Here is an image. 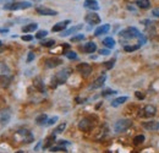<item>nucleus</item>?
<instances>
[{
	"label": "nucleus",
	"instance_id": "f257e3e1",
	"mask_svg": "<svg viewBox=\"0 0 159 153\" xmlns=\"http://www.w3.org/2000/svg\"><path fill=\"white\" fill-rule=\"evenodd\" d=\"M119 36H120V39H125V42L124 43H126V41L127 39H138V38L142 36V33H141L137 28H135V27H129V28H126V30H124V31H121L120 33H119ZM122 43V44H124Z\"/></svg>",
	"mask_w": 159,
	"mask_h": 153
},
{
	"label": "nucleus",
	"instance_id": "f03ea898",
	"mask_svg": "<svg viewBox=\"0 0 159 153\" xmlns=\"http://www.w3.org/2000/svg\"><path fill=\"white\" fill-rule=\"evenodd\" d=\"M70 73H71V70H70V69H64V70L57 72L54 77L51 79V86H53V87H57L58 85L65 83L66 80L69 79Z\"/></svg>",
	"mask_w": 159,
	"mask_h": 153
},
{
	"label": "nucleus",
	"instance_id": "7ed1b4c3",
	"mask_svg": "<svg viewBox=\"0 0 159 153\" xmlns=\"http://www.w3.org/2000/svg\"><path fill=\"white\" fill-rule=\"evenodd\" d=\"M15 140L20 141V142H23V143H31L34 140V137H33L32 132L29 130L21 129V130H19L15 133Z\"/></svg>",
	"mask_w": 159,
	"mask_h": 153
},
{
	"label": "nucleus",
	"instance_id": "20e7f679",
	"mask_svg": "<svg viewBox=\"0 0 159 153\" xmlns=\"http://www.w3.org/2000/svg\"><path fill=\"white\" fill-rule=\"evenodd\" d=\"M131 125H132V121L130 119H120L114 124V131L116 133H121L124 131H126Z\"/></svg>",
	"mask_w": 159,
	"mask_h": 153
},
{
	"label": "nucleus",
	"instance_id": "39448f33",
	"mask_svg": "<svg viewBox=\"0 0 159 153\" xmlns=\"http://www.w3.org/2000/svg\"><path fill=\"white\" fill-rule=\"evenodd\" d=\"M32 8V4L29 2H20V3H12L4 5L5 10H23V9H29Z\"/></svg>",
	"mask_w": 159,
	"mask_h": 153
},
{
	"label": "nucleus",
	"instance_id": "423d86ee",
	"mask_svg": "<svg viewBox=\"0 0 159 153\" xmlns=\"http://www.w3.org/2000/svg\"><path fill=\"white\" fill-rule=\"evenodd\" d=\"M11 115H12V113L10 108H4L0 110V125L2 126L8 125L11 120Z\"/></svg>",
	"mask_w": 159,
	"mask_h": 153
},
{
	"label": "nucleus",
	"instance_id": "0eeeda50",
	"mask_svg": "<svg viewBox=\"0 0 159 153\" xmlns=\"http://www.w3.org/2000/svg\"><path fill=\"white\" fill-rule=\"evenodd\" d=\"M77 71L83 76V77H88L92 72V66L90 64H86V63H82V64H78L77 65Z\"/></svg>",
	"mask_w": 159,
	"mask_h": 153
},
{
	"label": "nucleus",
	"instance_id": "6e6552de",
	"mask_svg": "<svg viewBox=\"0 0 159 153\" xmlns=\"http://www.w3.org/2000/svg\"><path fill=\"white\" fill-rule=\"evenodd\" d=\"M84 21L90 25H98V23H100V17L96 12H90L84 16Z\"/></svg>",
	"mask_w": 159,
	"mask_h": 153
},
{
	"label": "nucleus",
	"instance_id": "1a4fd4ad",
	"mask_svg": "<svg viewBox=\"0 0 159 153\" xmlns=\"http://www.w3.org/2000/svg\"><path fill=\"white\" fill-rule=\"evenodd\" d=\"M36 11H37L38 15H42V16H57V15H58V11L51 10V9H49V8H44V6L37 8Z\"/></svg>",
	"mask_w": 159,
	"mask_h": 153
},
{
	"label": "nucleus",
	"instance_id": "9d476101",
	"mask_svg": "<svg viewBox=\"0 0 159 153\" xmlns=\"http://www.w3.org/2000/svg\"><path fill=\"white\" fill-rule=\"evenodd\" d=\"M142 126L148 131H157V130H159V121H157V120L146 121L142 124Z\"/></svg>",
	"mask_w": 159,
	"mask_h": 153
},
{
	"label": "nucleus",
	"instance_id": "9b49d317",
	"mask_svg": "<svg viewBox=\"0 0 159 153\" xmlns=\"http://www.w3.org/2000/svg\"><path fill=\"white\" fill-rule=\"evenodd\" d=\"M91 127H92V121H91L90 119H87V118L82 119V120L78 123V129H80L81 131H90Z\"/></svg>",
	"mask_w": 159,
	"mask_h": 153
},
{
	"label": "nucleus",
	"instance_id": "f8f14e48",
	"mask_svg": "<svg viewBox=\"0 0 159 153\" xmlns=\"http://www.w3.org/2000/svg\"><path fill=\"white\" fill-rule=\"evenodd\" d=\"M69 23H71V21H70V20H65V21L58 22V23H55L54 26H53L51 31H53V32H63V31L66 28V26H67Z\"/></svg>",
	"mask_w": 159,
	"mask_h": 153
},
{
	"label": "nucleus",
	"instance_id": "ddd939ff",
	"mask_svg": "<svg viewBox=\"0 0 159 153\" xmlns=\"http://www.w3.org/2000/svg\"><path fill=\"white\" fill-rule=\"evenodd\" d=\"M143 111V115L147 117V118H151V117H154L155 114H157V108L152 104H148L145 107V109L142 110Z\"/></svg>",
	"mask_w": 159,
	"mask_h": 153
},
{
	"label": "nucleus",
	"instance_id": "4468645a",
	"mask_svg": "<svg viewBox=\"0 0 159 153\" xmlns=\"http://www.w3.org/2000/svg\"><path fill=\"white\" fill-rule=\"evenodd\" d=\"M83 28V25L81 23V25H76V26H74V27H71V28H69V30H66V31H64L63 33H60V37H67V36H70V34H72V33H76V32H78V31H81Z\"/></svg>",
	"mask_w": 159,
	"mask_h": 153
},
{
	"label": "nucleus",
	"instance_id": "2eb2a0df",
	"mask_svg": "<svg viewBox=\"0 0 159 153\" xmlns=\"http://www.w3.org/2000/svg\"><path fill=\"white\" fill-rule=\"evenodd\" d=\"M105 80H107V76L105 75H102V76H99V77L91 85V89H97V88H100L103 85H104V82H105Z\"/></svg>",
	"mask_w": 159,
	"mask_h": 153
},
{
	"label": "nucleus",
	"instance_id": "dca6fc26",
	"mask_svg": "<svg viewBox=\"0 0 159 153\" xmlns=\"http://www.w3.org/2000/svg\"><path fill=\"white\" fill-rule=\"evenodd\" d=\"M61 64H63V60H61V59H59V58H53V59H48V60L45 61V66H47L48 69L57 67V66H59V65H61Z\"/></svg>",
	"mask_w": 159,
	"mask_h": 153
},
{
	"label": "nucleus",
	"instance_id": "f3484780",
	"mask_svg": "<svg viewBox=\"0 0 159 153\" xmlns=\"http://www.w3.org/2000/svg\"><path fill=\"white\" fill-rule=\"evenodd\" d=\"M83 6L86 9L92 10V11H98L99 10V5H98V3L96 2V0H86L84 4H83Z\"/></svg>",
	"mask_w": 159,
	"mask_h": 153
},
{
	"label": "nucleus",
	"instance_id": "a211bd4d",
	"mask_svg": "<svg viewBox=\"0 0 159 153\" xmlns=\"http://www.w3.org/2000/svg\"><path fill=\"white\" fill-rule=\"evenodd\" d=\"M10 67L4 61H0V77H3V76H10Z\"/></svg>",
	"mask_w": 159,
	"mask_h": 153
},
{
	"label": "nucleus",
	"instance_id": "6ab92c4d",
	"mask_svg": "<svg viewBox=\"0 0 159 153\" xmlns=\"http://www.w3.org/2000/svg\"><path fill=\"white\" fill-rule=\"evenodd\" d=\"M96 50H97V45H96L94 42H88V43H86L83 45V52L87 53V54H92Z\"/></svg>",
	"mask_w": 159,
	"mask_h": 153
},
{
	"label": "nucleus",
	"instance_id": "aec40b11",
	"mask_svg": "<svg viewBox=\"0 0 159 153\" xmlns=\"http://www.w3.org/2000/svg\"><path fill=\"white\" fill-rule=\"evenodd\" d=\"M109 30H110V25H108V23L102 25V26H99V27L94 31V36L98 37V36H102V34H104V33H108Z\"/></svg>",
	"mask_w": 159,
	"mask_h": 153
},
{
	"label": "nucleus",
	"instance_id": "412c9836",
	"mask_svg": "<svg viewBox=\"0 0 159 153\" xmlns=\"http://www.w3.org/2000/svg\"><path fill=\"white\" fill-rule=\"evenodd\" d=\"M136 5H137L139 9L147 10V9L151 8V2H149V0H136Z\"/></svg>",
	"mask_w": 159,
	"mask_h": 153
},
{
	"label": "nucleus",
	"instance_id": "4be33fe9",
	"mask_svg": "<svg viewBox=\"0 0 159 153\" xmlns=\"http://www.w3.org/2000/svg\"><path fill=\"white\" fill-rule=\"evenodd\" d=\"M48 123V117L47 114H41V115H38L36 118V124L39 125V126H43V125H47Z\"/></svg>",
	"mask_w": 159,
	"mask_h": 153
},
{
	"label": "nucleus",
	"instance_id": "5701e85b",
	"mask_svg": "<svg viewBox=\"0 0 159 153\" xmlns=\"http://www.w3.org/2000/svg\"><path fill=\"white\" fill-rule=\"evenodd\" d=\"M55 142V133H53V135H50L47 140H45V143L43 145V149H47V148H50L53 146V143Z\"/></svg>",
	"mask_w": 159,
	"mask_h": 153
},
{
	"label": "nucleus",
	"instance_id": "b1692460",
	"mask_svg": "<svg viewBox=\"0 0 159 153\" xmlns=\"http://www.w3.org/2000/svg\"><path fill=\"white\" fill-rule=\"evenodd\" d=\"M129 98L127 97H119V98H115L114 101H112V107H114V108H116V107H119V105H121V104H124L126 101H127Z\"/></svg>",
	"mask_w": 159,
	"mask_h": 153
},
{
	"label": "nucleus",
	"instance_id": "393cba45",
	"mask_svg": "<svg viewBox=\"0 0 159 153\" xmlns=\"http://www.w3.org/2000/svg\"><path fill=\"white\" fill-rule=\"evenodd\" d=\"M103 44H104L105 47H107V48L112 49V48L115 47V41H114V38H112V37H107V38H104Z\"/></svg>",
	"mask_w": 159,
	"mask_h": 153
},
{
	"label": "nucleus",
	"instance_id": "a878e982",
	"mask_svg": "<svg viewBox=\"0 0 159 153\" xmlns=\"http://www.w3.org/2000/svg\"><path fill=\"white\" fill-rule=\"evenodd\" d=\"M37 28H38V25L33 22V23H29V25H27V26L22 27V32H23V33H29V32L36 31Z\"/></svg>",
	"mask_w": 159,
	"mask_h": 153
},
{
	"label": "nucleus",
	"instance_id": "bb28decb",
	"mask_svg": "<svg viewBox=\"0 0 159 153\" xmlns=\"http://www.w3.org/2000/svg\"><path fill=\"white\" fill-rule=\"evenodd\" d=\"M34 86H36L41 92H45V88H44V83L42 82V80L39 77H37L36 80H34Z\"/></svg>",
	"mask_w": 159,
	"mask_h": 153
},
{
	"label": "nucleus",
	"instance_id": "cd10ccee",
	"mask_svg": "<svg viewBox=\"0 0 159 153\" xmlns=\"http://www.w3.org/2000/svg\"><path fill=\"white\" fill-rule=\"evenodd\" d=\"M64 55L66 56L67 59H70V60H75V59H77V54H76L75 52H72V50H70V52H65V53H64Z\"/></svg>",
	"mask_w": 159,
	"mask_h": 153
},
{
	"label": "nucleus",
	"instance_id": "c85d7f7f",
	"mask_svg": "<svg viewBox=\"0 0 159 153\" xmlns=\"http://www.w3.org/2000/svg\"><path fill=\"white\" fill-rule=\"evenodd\" d=\"M145 140H146V137L143 135H138L133 139V145H141V143L145 142Z\"/></svg>",
	"mask_w": 159,
	"mask_h": 153
},
{
	"label": "nucleus",
	"instance_id": "c756f323",
	"mask_svg": "<svg viewBox=\"0 0 159 153\" xmlns=\"http://www.w3.org/2000/svg\"><path fill=\"white\" fill-rule=\"evenodd\" d=\"M141 44H137V45H124V50L125 52H135L137 49H139Z\"/></svg>",
	"mask_w": 159,
	"mask_h": 153
},
{
	"label": "nucleus",
	"instance_id": "7c9ffc66",
	"mask_svg": "<svg viewBox=\"0 0 159 153\" xmlns=\"http://www.w3.org/2000/svg\"><path fill=\"white\" fill-rule=\"evenodd\" d=\"M47 34H48V31H45V30H41V31H38V32L36 33V38H37V39H42V38L47 37Z\"/></svg>",
	"mask_w": 159,
	"mask_h": 153
},
{
	"label": "nucleus",
	"instance_id": "2f4dec72",
	"mask_svg": "<svg viewBox=\"0 0 159 153\" xmlns=\"http://www.w3.org/2000/svg\"><path fill=\"white\" fill-rule=\"evenodd\" d=\"M65 127H66V123H61V124L54 130V133H55V135H57V133H61V132L65 130Z\"/></svg>",
	"mask_w": 159,
	"mask_h": 153
},
{
	"label": "nucleus",
	"instance_id": "473e14b6",
	"mask_svg": "<svg viewBox=\"0 0 159 153\" xmlns=\"http://www.w3.org/2000/svg\"><path fill=\"white\" fill-rule=\"evenodd\" d=\"M50 152H67V149L65 147H61L60 145L58 147H50Z\"/></svg>",
	"mask_w": 159,
	"mask_h": 153
},
{
	"label": "nucleus",
	"instance_id": "72a5a7b5",
	"mask_svg": "<svg viewBox=\"0 0 159 153\" xmlns=\"http://www.w3.org/2000/svg\"><path fill=\"white\" fill-rule=\"evenodd\" d=\"M43 47H53V45H54L55 44V41L54 39H49V41H42V43H41Z\"/></svg>",
	"mask_w": 159,
	"mask_h": 153
},
{
	"label": "nucleus",
	"instance_id": "f704fd0d",
	"mask_svg": "<svg viewBox=\"0 0 159 153\" xmlns=\"http://www.w3.org/2000/svg\"><path fill=\"white\" fill-rule=\"evenodd\" d=\"M118 92L114 91V89H105L104 92H102V95L103 97H108V95H113V94H116Z\"/></svg>",
	"mask_w": 159,
	"mask_h": 153
},
{
	"label": "nucleus",
	"instance_id": "c9c22d12",
	"mask_svg": "<svg viewBox=\"0 0 159 153\" xmlns=\"http://www.w3.org/2000/svg\"><path fill=\"white\" fill-rule=\"evenodd\" d=\"M83 39H84V34H77V36L71 37V42H80Z\"/></svg>",
	"mask_w": 159,
	"mask_h": 153
},
{
	"label": "nucleus",
	"instance_id": "e433bc0d",
	"mask_svg": "<svg viewBox=\"0 0 159 153\" xmlns=\"http://www.w3.org/2000/svg\"><path fill=\"white\" fill-rule=\"evenodd\" d=\"M114 64H115V60L113 59V60H109V61H105V63H104V66L107 67L108 70H110V69H113Z\"/></svg>",
	"mask_w": 159,
	"mask_h": 153
},
{
	"label": "nucleus",
	"instance_id": "4c0bfd02",
	"mask_svg": "<svg viewBox=\"0 0 159 153\" xmlns=\"http://www.w3.org/2000/svg\"><path fill=\"white\" fill-rule=\"evenodd\" d=\"M58 117H53V118H50V119H48V123H47V125L48 126H50V125H53V124H55V121H58Z\"/></svg>",
	"mask_w": 159,
	"mask_h": 153
},
{
	"label": "nucleus",
	"instance_id": "58836bf2",
	"mask_svg": "<svg viewBox=\"0 0 159 153\" xmlns=\"http://www.w3.org/2000/svg\"><path fill=\"white\" fill-rule=\"evenodd\" d=\"M34 58H36V55H34V53H28V56H27V63H32L34 60Z\"/></svg>",
	"mask_w": 159,
	"mask_h": 153
},
{
	"label": "nucleus",
	"instance_id": "ea45409f",
	"mask_svg": "<svg viewBox=\"0 0 159 153\" xmlns=\"http://www.w3.org/2000/svg\"><path fill=\"white\" fill-rule=\"evenodd\" d=\"M151 14H152V16H153V17H157V18H159V8H155V9H153Z\"/></svg>",
	"mask_w": 159,
	"mask_h": 153
},
{
	"label": "nucleus",
	"instance_id": "a19ab883",
	"mask_svg": "<svg viewBox=\"0 0 159 153\" xmlns=\"http://www.w3.org/2000/svg\"><path fill=\"white\" fill-rule=\"evenodd\" d=\"M33 39V37L31 36V34H26V36H22V41H25V42H31Z\"/></svg>",
	"mask_w": 159,
	"mask_h": 153
},
{
	"label": "nucleus",
	"instance_id": "79ce46f5",
	"mask_svg": "<svg viewBox=\"0 0 159 153\" xmlns=\"http://www.w3.org/2000/svg\"><path fill=\"white\" fill-rule=\"evenodd\" d=\"M99 53H100V55H109L110 54V50L109 49H100Z\"/></svg>",
	"mask_w": 159,
	"mask_h": 153
},
{
	"label": "nucleus",
	"instance_id": "37998d69",
	"mask_svg": "<svg viewBox=\"0 0 159 153\" xmlns=\"http://www.w3.org/2000/svg\"><path fill=\"white\" fill-rule=\"evenodd\" d=\"M12 3H15V0H0V4H5V5L12 4Z\"/></svg>",
	"mask_w": 159,
	"mask_h": 153
},
{
	"label": "nucleus",
	"instance_id": "c03bdc74",
	"mask_svg": "<svg viewBox=\"0 0 159 153\" xmlns=\"http://www.w3.org/2000/svg\"><path fill=\"white\" fill-rule=\"evenodd\" d=\"M136 97H137L138 99H143V98H145V94L139 93V92H136Z\"/></svg>",
	"mask_w": 159,
	"mask_h": 153
},
{
	"label": "nucleus",
	"instance_id": "a18cd8bd",
	"mask_svg": "<svg viewBox=\"0 0 159 153\" xmlns=\"http://www.w3.org/2000/svg\"><path fill=\"white\" fill-rule=\"evenodd\" d=\"M58 143H59L60 146H64V145H70V142H69V141H65V140H60V141H58Z\"/></svg>",
	"mask_w": 159,
	"mask_h": 153
},
{
	"label": "nucleus",
	"instance_id": "49530a36",
	"mask_svg": "<svg viewBox=\"0 0 159 153\" xmlns=\"http://www.w3.org/2000/svg\"><path fill=\"white\" fill-rule=\"evenodd\" d=\"M8 32H9V30H8V28H0V33L5 34V33H8Z\"/></svg>",
	"mask_w": 159,
	"mask_h": 153
},
{
	"label": "nucleus",
	"instance_id": "de8ad7c7",
	"mask_svg": "<svg viewBox=\"0 0 159 153\" xmlns=\"http://www.w3.org/2000/svg\"><path fill=\"white\" fill-rule=\"evenodd\" d=\"M2 45H3V42H2V41H0V47H2Z\"/></svg>",
	"mask_w": 159,
	"mask_h": 153
},
{
	"label": "nucleus",
	"instance_id": "09e8293b",
	"mask_svg": "<svg viewBox=\"0 0 159 153\" xmlns=\"http://www.w3.org/2000/svg\"><path fill=\"white\" fill-rule=\"evenodd\" d=\"M34 2H41V0H34Z\"/></svg>",
	"mask_w": 159,
	"mask_h": 153
}]
</instances>
